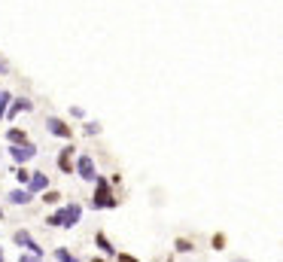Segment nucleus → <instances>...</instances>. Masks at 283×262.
<instances>
[{
	"mask_svg": "<svg viewBox=\"0 0 283 262\" xmlns=\"http://www.w3.org/2000/svg\"><path fill=\"white\" fill-rule=\"evenodd\" d=\"M95 244H98L104 253H113V244L107 241V235H104V232H98V235H95Z\"/></svg>",
	"mask_w": 283,
	"mask_h": 262,
	"instance_id": "f8f14e48",
	"label": "nucleus"
},
{
	"mask_svg": "<svg viewBox=\"0 0 283 262\" xmlns=\"http://www.w3.org/2000/svg\"><path fill=\"white\" fill-rule=\"evenodd\" d=\"M70 155H73V147H67V150L58 155V168H61L64 174H70V171H73V168H70Z\"/></svg>",
	"mask_w": 283,
	"mask_h": 262,
	"instance_id": "6e6552de",
	"label": "nucleus"
},
{
	"mask_svg": "<svg viewBox=\"0 0 283 262\" xmlns=\"http://www.w3.org/2000/svg\"><path fill=\"white\" fill-rule=\"evenodd\" d=\"M43 201H46V204H55V201H58V192H52V189H46V195H43Z\"/></svg>",
	"mask_w": 283,
	"mask_h": 262,
	"instance_id": "2eb2a0df",
	"label": "nucleus"
},
{
	"mask_svg": "<svg viewBox=\"0 0 283 262\" xmlns=\"http://www.w3.org/2000/svg\"><path fill=\"white\" fill-rule=\"evenodd\" d=\"M119 262H137L134 256H128V253H119Z\"/></svg>",
	"mask_w": 283,
	"mask_h": 262,
	"instance_id": "412c9836",
	"label": "nucleus"
},
{
	"mask_svg": "<svg viewBox=\"0 0 283 262\" xmlns=\"http://www.w3.org/2000/svg\"><path fill=\"white\" fill-rule=\"evenodd\" d=\"M9 201L12 204H28L31 201V192L28 189H15V192H9Z\"/></svg>",
	"mask_w": 283,
	"mask_h": 262,
	"instance_id": "9d476101",
	"label": "nucleus"
},
{
	"mask_svg": "<svg viewBox=\"0 0 283 262\" xmlns=\"http://www.w3.org/2000/svg\"><path fill=\"white\" fill-rule=\"evenodd\" d=\"M76 171H79V177H82V180H92V183H95V177H98L95 162L88 159V155H79V159H76Z\"/></svg>",
	"mask_w": 283,
	"mask_h": 262,
	"instance_id": "20e7f679",
	"label": "nucleus"
},
{
	"mask_svg": "<svg viewBox=\"0 0 283 262\" xmlns=\"http://www.w3.org/2000/svg\"><path fill=\"white\" fill-rule=\"evenodd\" d=\"M43 189H49V180H46V174H34V177L28 180V192L34 195V192H43Z\"/></svg>",
	"mask_w": 283,
	"mask_h": 262,
	"instance_id": "0eeeda50",
	"label": "nucleus"
},
{
	"mask_svg": "<svg viewBox=\"0 0 283 262\" xmlns=\"http://www.w3.org/2000/svg\"><path fill=\"white\" fill-rule=\"evenodd\" d=\"M0 262H3V253H0Z\"/></svg>",
	"mask_w": 283,
	"mask_h": 262,
	"instance_id": "5701e85b",
	"label": "nucleus"
},
{
	"mask_svg": "<svg viewBox=\"0 0 283 262\" xmlns=\"http://www.w3.org/2000/svg\"><path fill=\"white\" fill-rule=\"evenodd\" d=\"M9 152H12L15 162H31L34 155H37V147L34 144H15V147H9Z\"/></svg>",
	"mask_w": 283,
	"mask_h": 262,
	"instance_id": "7ed1b4c3",
	"label": "nucleus"
},
{
	"mask_svg": "<svg viewBox=\"0 0 283 262\" xmlns=\"http://www.w3.org/2000/svg\"><path fill=\"white\" fill-rule=\"evenodd\" d=\"M55 259H58V262H76V256H70L64 247H58V250H55Z\"/></svg>",
	"mask_w": 283,
	"mask_h": 262,
	"instance_id": "4468645a",
	"label": "nucleus"
},
{
	"mask_svg": "<svg viewBox=\"0 0 283 262\" xmlns=\"http://www.w3.org/2000/svg\"><path fill=\"white\" fill-rule=\"evenodd\" d=\"M95 183H98V189H95V198H92V204L98 207V211H101V207H116L119 201L113 198V192H110V183L104 180V177H95Z\"/></svg>",
	"mask_w": 283,
	"mask_h": 262,
	"instance_id": "f03ea898",
	"label": "nucleus"
},
{
	"mask_svg": "<svg viewBox=\"0 0 283 262\" xmlns=\"http://www.w3.org/2000/svg\"><path fill=\"white\" fill-rule=\"evenodd\" d=\"M213 247H216V250L225 247V238H222V235H213Z\"/></svg>",
	"mask_w": 283,
	"mask_h": 262,
	"instance_id": "a211bd4d",
	"label": "nucleus"
},
{
	"mask_svg": "<svg viewBox=\"0 0 283 262\" xmlns=\"http://www.w3.org/2000/svg\"><path fill=\"white\" fill-rule=\"evenodd\" d=\"M15 177H19V180H22L25 186H28V180H31V177H28V171H25V168H19V171H15Z\"/></svg>",
	"mask_w": 283,
	"mask_h": 262,
	"instance_id": "f3484780",
	"label": "nucleus"
},
{
	"mask_svg": "<svg viewBox=\"0 0 283 262\" xmlns=\"http://www.w3.org/2000/svg\"><path fill=\"white\" fill-rule=\"evenodd\" d=\"M177 250H180V253H189L192 244H189V241H177Z\"/></svg>",
	"mask_w": 283,
	"mask_h": 262,
	"instance_id": "dca6fc26",
	"label": "nucleus"
},
{
	"mask_svg": "<svg viewBox=\"0 0 283 262\" xmlns=\"http://www.w3.org/2000/svg\"><path fill=\"white\" fill-rule=\"evenodd\" d=\"M79 217H82V207H79V204H67V207H61V211H55V214L49 217V225L73 229V225L79 223Z\"/></svg>",
	"mask_w": 283,
	"mask_h": 262,
	"instance_id": "f257e3e1",
	"label": "nucleus"
},
{
	"mask_svg": "<svg viewBox=\"0 0 283 262\" xmlns=\"http://www.w3.org/2000/svg\"><path fill=\"white\" fill-rule=\"evenodd\" d=\"M101 131V125H95V122H88V125H85V134H98Z\"/></svg>",
	"mask_w": 283,
	"mask_h": 262,
	"instance_id": "aec40b11",
	"label": "nucleus"
},
{
	"mask_svg": "<svg viewBox=\"0 0 283 262\" xmlns=\"http://www.w3.org/2000/svg\"><path fill=\"white\" fill-rule=\"evenodd\" d=\"M238 262H244V259H238Z\"/></svg>",
	"mask_w": 283,
	"mask_h": 262,
	"instance_id": "b1692460",
	"label": "nucleus"
},
{
	"mask_svg": "<svg viewBox=\"0 0 283 262\" xmlns=\"http://www.w3.org/2000/svg\"><path fill=\"white\" fill-rule=\"evenodd\" d=\"M46 128H49V134H55V137H70V134H73V131H70L61 119H55V116H52V119L46 122Z\"/></svg>",
	"mask_w": 283,
	"mask_h": 262,
	"instance_id": "423d86ee",
	"label": "nucleus"
},
{
	"mask_svg": "<svg viewBox=\"0 0 283 262\" xmlns=\"http://www.w3.org/2000/svg\"><path fill=\"white\" fill-rule=\"evenodd\" d=\"M9 98H12L9 92H0V119L6 116V107H9Z\"/></svg>",
	"mask_w": 283,
	"mask_h": 262,
	"instance_id": "ddd939ff",
	"label": "nucleus"
},
{
	"mask_svg": "<svg viewBox=\"0 0 283 262\" xmlns=\"http://www.w3.org/2000/svg\"><path fill=\"white\" fill-rule=\"evenodd\" d=\"M22 110H31V101H25V98H19V101H15V104H12V110H9V119H15V116H19Z\"/></svg>",
	"mask_w": 283,
	"mask_h": 262,
	"instance_id": "9b49d317",
	"label": "nucleus"
},
{
	"mask_svg": "<svg viewBox=\"0 0 283 262\" xmlns=\"http://www.w3.org/2000/svg\"><path fill=\"white\" fill-rule=\"evenodd\" d=\"M19 262H40V256H37V253H28V256L22 253V259H19Z\"/></svg>",
	"mask_w": 283,
	"mask_h": 262,
	"instance_id": "6ab92c4d",
	"label": "nucleus"
},
{
	"mask_svg": "<svg viewBox=\"0 0 283 262\" xmlns=\"http://www.w3.org/2000/svg\"><path fill=\"white\" fill-rule=\"evenodd\" d=\"M6 141H9V144H28V134H25L22 128H9V131H6Z\"/></svg>",
	"mask_w": 283,
	"mask_h": 262,
	"instance_id": "1a4fd4ad",
	"label": "nucleus"
},
{
	"mask_svg": "<svg viewBox=\"0 0 283 262\" xmlns=\"http://www.w3.org/2000/svg\"><path fill=\"white\" fill-rule=\"evenodd\" d=\"M92 262H104V259H92Z\"/></svg>",
	"mask_w": 283,
	"mask_h": 262,
	"instance_id": "4be33fe9",
	"label": "nucleus"
},
{
	"mask_svg": "<svg viewBox=\"0 0 283 262\" xmlns=\"http://www.w3.org/2000/svg\"><path fill=\"white\" fill-rule=\"evenodd\" d=\"M15 244H19V247H28L31 253H37V256L43 253V250H40V244H34L31 232H25V229H22V232H15Z\"/></svg>",
	"mask_w": 283,
	"mask_h": 262,
	"instance_id": "39448f33",
	"label": "nucleus"
}]
</instances>
